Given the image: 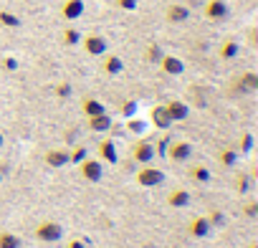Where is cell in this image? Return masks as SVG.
<instances>
[{"instance_id":"obj_20","label":"cell","mask_w":258,"mask_h":248,"mask_svg":"<svg viewBox=\"0 0 258 248\" xmlns=\"http://www.w3.org/2000/svg\"><path fill=\"white\" fill-rule=\"evenodd\" d=\"M81 111H84L86 116H94V114H101V111H106V109H104V104H101L99 99H94V96H84V101H81Z\"/></svg>"},{"instance_id":"obj_1","label":"cell","mask_w":258,"mask_h":248,"mask_svg":"<svg viewBox=\"0 0 258 248\" xmlns=\"http://www.w3.org/2000/svg\"><path fill=\"white\" fill-rule=\"evenodd\" d=\"M135 180H137V185H142V188H157V185L165 182V172L157 170V167H152V165H145V167L135 175Z\"/></svg>"},{"instance_id":"obj_26","label":"cell","mask_w":258,"mask_h":248,"mask_svg":"<svg viewBox=\"0 0 258 248\" xmlns=\"http://www.w3.org/2000/svg\"><path fill=\"white\" fill-rule=\"evenodd\" d=\"M218 160H220L223 167H233V165L238 162V152H235V150H223V152L218 155Z\"/></svg>"},{"instance_id":"obj_18","label":"cell","mask_w":258,"mask_h":248,"mask_svg":"<svg viewBox=\"0 0 258 248\" xmlns=\"http://www.w3.org/2000/svg\"><path fill=\"white\" fill-rule=\"evenodd\" d=\"M167 205H172V208H185V205H190V193L182 190V188L172 190V193L167 195Z\"/></svg>"},{"instance_id":"obj_25","label":"cell","mask_w":258,"mask_h":248,"mask_svg":"<svg viewBox=\"0 0 258 248\" xmlns=\"http://www.w3.org/2000/svg\"><path fill=\"white\" fill-rule=\"evenodd\" d=\"M250 182H253V175L240 172V175H238V180H235V190H238V195H245V193L250 190Z\"/></svg>"},{"instance_id":"obj_2","label":"cell","mask_w":258,"mask_h":248,"mask_svg":"<svg viewBox=\"0 0 258 248\" xmlns=\"http://www.w3.org/2000/svg\"><path fill=\"white\" fill-rule=\"evenodd\" d=\"M61 235H63V230H61V225L56 220H41L36 225V238L43 240V243H56Z\"/></svg>"},{"instance_id":"obj_8","label":"cell","mask_w":258,"mask_h":248,"mask_svg":"<svg viewBox=\"0 0 258 248\" xmlns=\"http://www.w3.org/2000/svg\"><path fill=\"white\" fill-rule=\"evenodd\" d=\"M210 230H213V225H210L208 215H198V218H192L190 225H187V233H190L192 238H208Z\"/></svg>"},{"instance_id":"obj_37","label":"cell","mask_w":258,"mask_h":248,"mask_svg":"<svg viewBox=\"0 0 258 248\" xmlns=\"http://www.w3.org/2000/svg\"><path fill=\"white\" fill-rule=\"evenodd\" d=\"M129 130H132V132H142V130H145V124H142L140 119H132V121H129Z\"/></svg>"},{"instance_id":"obj_22","label":"cell","mask_w":258,"mask_h":248,"mask_svg":"<svg viewBox=\"0 0 258 248\" xmlns=\"http://www.w3.org/2000/svg\"><path fill=\"white\" fill-rule=\"evenodd\" d=\"M190 177H192L195 182H203V185H205V182H210V170H208L205 165H192V167H190Z\"/></svg>"},{"instance_id":"obj_36","label":"cell","mask_w":258,"mask_h":248,"mask_svg":"<svg viewBox=\"0 0 258 248\" xmlns=\"http://www.w3.org/2000/svg\"><path fill=\"white\" fill-rule=\"evenodd\" d=\"M121 111H124V116H132V114L137 111V101H126Z\"/></svg>"},{"instance_id":"obj_21","label":"cell","mask_w":258,"mask_h":248,"mask_svg":"<svg viewBox=\"0 0 258 248\" xmlns=\"http://www.w3.org/2000/svg\"><path fill=\"white\" fill-rule=\"evenodd\" d=\"M218 56H220L223 61H230V58H235V56H238V41H225V43L220 46Z\"/></svg>"},{"instance_id":"obj_16","label":"cell","mask_w":258,"mask_h":248,"mask_svg":"<svg viewBox=\"0 0 258 248\" xmlns=\"http://www.w3.org/2000/svg\"><path fill=\"white\" fill-rule=\"evenodd\" d=\"M235 89H238L240 94H245V91H255V89H258V74H253V71H245L243 76H238V84H235Z\"/></svg>"},{"instance_id":"obj_34","label":"cell","mask_w":258,"mask_h":248,"mask_svg":"<svg viewBox=\"0 0 258 248\" xmlns=\"http://www.w3.org/2000/svg\"><path fill=\"white\" fill-rule=\"evenodd\" d=\"M243 213H245L248 218H255V215H258V203H255V200H250V203L243 208Z\"/></svg>"},{"instance_id":"obj_9","label":"cell","mask_w":258,"mask_h":248,"mask_svg":"<svg viewBox=\"0 0 258 248\" xmlns=\"http://www.w3.org/2000/svg\"><path fill=\"white\" fill-rule=\"evenodd\" d=\"M160 69H162V74H167V76H180V74L185 71V64H182L177 56H167V53H162V58H160Z\"/></svg>"},{"instance_id":"obj_19","label":"cell","mask_w":258,"mask_h":248,"mask_svg":"<svg viewBox=\"0 0 258 248\" xmlns=\"http://www.w3.org/2000/svg\"><path fill=\"white\" fill-rule=\"evenodd\" d=\"M101 69H104V74L116 76V74H121V71H124V61H121L119 56H106V58H104V64H101Z\"/></svg>"},{"instance_id":"obj_41","label":"cell","mask_w":258,"mask_h":248,"mask_svg":"<svg viewBox=\"0 0 258 248\" xmlns=\"http://www.w3.org/2000/svg\"><path fill=\"white\" fill-rule=\"evenodd\" d=\"M248 248H258V245H255V243H250V245H248Z\"/></svg>"},{"instance_id":"obj_35","label":"cell","mask_w":258,"mask_h":248,"mask_svg":"<svg viewBox=\"0 0 258 248\" xmlns=\"http://www.w3.org/2000/svg\"><path fill=\"white\" fill-rule=\"evenodd\" d=\"M3 69H6V71H16V69H18V61H16L13 56H6V58H3Z\"/></svg>"},{"instance_id":"obj_12","label":"cell","mask_w":258,"mask_h":248,"mask_svg":"<svg viewBox=\"0 0 258 248\" xmlns=\"http://www.w3.org/2000/svg\"><path fill=\"white\" fill-rule=\"evenodd\" d=\"M96 157H99L101 162L114 165V162H116V145H114V140H101L99 147H96Z\"/></svg>"},{"instance_id":"obj_28","label":"cell","mask_w":258,"mask_h":248,"mask_svg":"<svg viewBox=\"0 0 258 248\" xmlns=\"http://www.w3.org/2000/svg\"><path fill=\"white\" fill-rule=\"evenodd\" d=\"M86 155H89V152H86V147H84V145H76V147L69 152V162L79 165V162H84V160H86Z\"/></svg>"},{"instance_id":"obj_31","label":"cell","mask_w":258,"mask_h":248,"mask_svg":"<svg viewBox=\"0 0 258 248\" xmlns=\"http://www.w3.org/2000/svg\"><path fill=\"white\" fill-rule=\"evenodd\" d=\"M56 96H58V99H69V96H71V84H69V81H61V84L56 86Z\"/></svg>"},{"instance_id":"obj_29","label":"cell","mask_w":258,"mask_h":248,"mask_svg":"<svg viewBox=\"0 0 258 248\" xmlns=\"http://www.w3.org/2000/svg\"><path fill=\"white\" fill-rule=\"evenodd\" d=\"M145 58H147L150 64H160V58H162V48H160L157 43H152V46L147 48V53H145Z\"/></svg>"},{"instance_id":"obj_30","label":"cell","mask_w":258,"mask_h":248,"mask_svg":"<svg viewBox=\"0 0 258 248\" xmlns=\"http://www.w3.org/2000/svg\"><path fill=\"white\" fill-rule=\"evenodd\" d=\"M250 150H253V135L245 132V135L240 137V150H238V155H248Z\"/></svg>"},{"instance_id":"obj_7","label":"cell","mask_w":258,"mask_h":248,"mask_svg":"<svg viewBox=\"0 0 258 248\" xmlns=\"http://www.w3.org/2000/svg\"><path fill=\"white\" fill-rule=\"evenodd\" d=\"M205 18L208 21H225L228 18V3H225V0H208Z\"/></svg>"},{"instance_id":"obj_3","label":"cell","mask_w":258,"mask_h":248,"mask_svg":"<svg viewBox=\"0 0 258 248\" xmlns=\"http://www.w3.org/2000/svg\"><path fill=\"white\" fill-rule=\"evenodd\" d=\"M155 155L157 152H155V147H152L150 140H140V142L132 145V160L140 162V165H150L155 160Z\"/></svg>"},{"instance_id":"obj_32","label":"cell","mask_w":258,"mask_h":248,"mask_svg":"<svg viewBox=\"0 0 258 248\" xmlns=\"http://www.w3.org/2000/svg\"><path fill=\"white\" fill-rule=\"evenodd\" d=\"M208 220H210V225H223V223H225V215H223L220 210H213V213L208 215Z\"/></svg>"},{"instance_id":"obj_17","label":"cell","mask_w":258,"mask_h":248,"mask_svg":"<svg viewBox=\"0 0 258 248\" xmlns=\"http://www.w3.org/2000/svg\"><path fill=\"white\" fill-rule=\"evenodd\" d=\"M46 165L48 167H63V165H69V152L66 150H48L46 152Z\"/></svg>"},{"instance_id":"obj_10","label":"cell","mask_w":258,"mask_h":248,"mask_svg":"<svg viewBox=\"0 0 258 248\" xmlns=\"http://www.w3.org/2000/svg\"><path fill=\"white\" fill-rule=\"evenodd\" d=\"M150 121L155 124L157 130H170V127H172V119H170V114H167L165 104L152 106V111H150Z\"/></svg>"},{"instance_id":"obj_33","label":"cell","mask_w":258,"mask_h":248,"mask_svg":"<svg viewBox=\"0 0 258 248\" xmlns=\"http://www.w3.org/2000/svg\"><path fill=\"white\" fill-rule=\"evenodd\" d=\"M116 6L121 11H137V0H116Z\"/></svg>"},{"instance_id":"obj_15","label":"cell","mask_w":258,"mask_h":248,"mask_svg":"<svg viewBox=\"0 0 258 248\" xmlns=\"http://www.w3.org/2000/svg\"><path fill=\"white\" fill-rule=\"evenodd\" d=\"M165 18H167L170 23H185V21L190 18V11H187L185 6H177V3H172V6L165 11Z\"/></svg>"},{"instance_id":"obj_39","label":"cell","mask_w":258,"mask_h":248,"mask_svg":"<svg viewBox=\"0 0 258 248\" xmlns=\"http://www.w3.org/2000/svg\"><path fill=\"white\" fill-rule=\"evenodd\" d=\"M3 170H6V167H0V180H3Z\"/></svg>"},{"instance_id":"obj_14","label":"cell","mask_w":258,"mask_h":248,"mask_svg":"<svg viewBox=\"0 0 258 248\" xmlns=\"http://www.w3.org/2000/svg\"><path fill=\"white\" fill-rule=\"evenodd\" d=\"M165 109H167V114H170V119H172V121H182V119H187V114H190L187 104H185V101H177V99L167 101V104H165Z\"/></svg>"},{"instance_id":"obj_24","label":"cell","mask_w":258,"mask_h":248,"mask_svg":"<svg viewBox=\"0 0 258 248\" xmlns=\"http://www.w3.org/2000/svg\"><path fill=\"white\" fill-rule=\"evenodd\" d=\"M0 26H6V28H18L21 26V18L11 11H0Z\"/></svg>"},{"instance_id":"obj_23","label":"cell","mask_w":258,"mask_h":248,"mask_svg":"<svg viewBox=\"0 0 258 248\" xmlns=\"http://www.w3.org/2000/svg\"><path fill=\"white\" fill-rule=\"evenodd\" d=\"M0 248H21V238L16 233L0 230Z\"/></svg>"},{"instance_id":"obj_27","label":"cell","mask_w":258,"mask_h":248,"mask_svg":"<svg viewBox=\"0 0 258 248\" xmlns=\"http://www.w3.org/2000/svg\"><path fill=\"white\" fill-rule=\"evenodd\" d=\"M61 41H63L66 46H76V43L81 41V33H79L76 28H66V31L61 33Z\"/></svg>"},{"instance_id":"obj_13","label":"cell","mask_w":258,"mask_h":248,"mask_svg":"<svg viewBox=\"0 0 258 248\" xmlns=\"http://www.w3.org/2000/svg\"><path fill=\"white\" fill-rule=\"evenodd\" d=\"M61 16L66 21H79L84 16V0H66L61 8Z\"/></svg>"},{"instance_id":"obj_40","label":"cell","mask_w":258,"mask_h":248,"mask_svg":"<svg viewBox=\"0 0 258 248\" xmlns=\"http://www.w3.org/2000/svg\"><path fill=\"white\" fill-rule=\"evenodd\" d=\"M3 142H6V140H3V135H0V147H3Z\"/></svg>"},{"instance_id":"obj_4","label":"cell","mask_w":258,"mask_h":248,"mask_svg":"<svg viewBox=\"0 0 258 248\" xmlns=\"http://www.w3.org/2000/svg\"><path fill=\"white\" fill-rule=\"evenodd\" d=\"M165 152H167V160H170V162H185V160L192 155V147H190L187 142L170 140L167 147H165Z\"/></svg>"},{"instance_id":"obj_11","label":"cell","mask_w":258,"mask_h":248,"mask_svg":"<svg viewBox=\"0 0 258 248\" xmlns=\"http://www.w3.org/2000/svg\"><path fill=\"white\" fill-rule=\"evenodd\" d=\"M89 121V130L91 132H109L111 127H114V121H111V116L106 114V111H101V114H94V116H86Z\"/></svg>"},{"instance_id":"obj_5","label":"cell","mask_w":258,"mask_h":248,"mask_svg":"<svg viewBox=\"0 0 258 248\" xmlns=\"http://www.w3.org/2000/svg\"><path fill=\"white\" fill-rule=\"evenodd\" d=\"M79 165H81V177L84 180H89V182H99L101 180V175H104L101 160H84Z\"/></svg>"},{"instance_id":"obj_6","label":"cell","mask_w":258,"mask_h":248,"mask_svg":"<svg viewBox=\"0 0 258 248\" xmlns=\"http://www.w3.org/2000/svg\"><path fill=\"white\" fill-rule=\"evenodd\" d=\"M81 41H84V51H86L89 56H104V53H106V38H104V36L91 33V36H86V38H81Z\"/></svg>"},{"instance_id":"obj_38","label":"cell","mask_w":258,"mask_h":248,"mask_svg":"<svg viewBox=\"0 0 258 248\" xmlns=\"http://www.w3.org/2000/svg\"><path fill=\"white\" fill-rule=\"evenodd\" d=\"M66 248H86V243H84V240H79V238H76V240H71V243H69V245H66Z\"/></svg>"}]
</instances>
